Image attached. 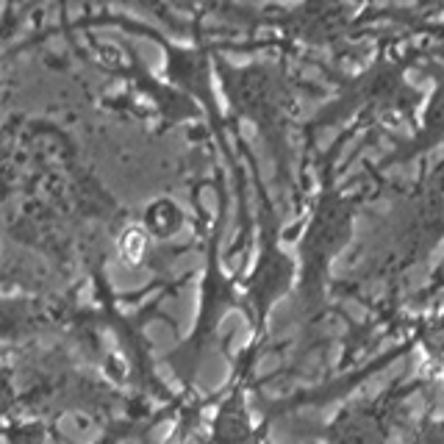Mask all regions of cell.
<instances>
[{"mask_svg":"<svg viewBox=\"0 0 444 444\" xmlns=\"http://www.w3.org/2000/svg\"><path fill=\"white\" fill-rule=\"evenodd\" d=\"M292 284V261L275 250V242L267 239L261 258L247 281V305L258 317V322L267 317V308L284 295Z\"/></svg>","mask_w":444,"mask_h":444,"instance_id":"obj_1","label":"cell"},{"mask_svg":"<svg viewBox=\"0 0 444 444\" xmlns=\"http://www.w3.org/2000/svg\"><path fill=\"white\" fill-rule=\"evenodd\" d=\"M211 442L214 444H261L258 442V431L250 425L242 389H233V391L222 400L220 411H217V417H214Z\"/></svg>","mask_w":444,"mask_h":444,"instance_id":"obj_2","label":"cell"},{"mask_svg":"<svg viewBox=\"0 0 444 444\" xmlns=\"http://www.w3.org/2000/svg\"><path fill=\"white\" fill-rule=\"evenodd\" d=\"M181 225H183V211L169 197L153 200L142 214V228L150 239H172L181 230Z\"/></svg>","mask_w":444,"mask_h":444,"instance_id":"obj_3","label":"cell"},{"mask_svg":"<svg viewBox=\"0 0 444 444\" xmlns=\"http://www.w3.org/2000/svg\"><path fill=\"white\" fill-rule=\"evenodd\" d=\"M39 322V308L31 300H0V339L22 336Z\"/></svg>","mask_w":444,"mask_h":444,"instance_id":"obj_4","label":"cell"},{"mask_svg":"<svg viewBox=\"0 0 444 444\" xmlns=\"http://www.w3.org/2000/svg\"><path fill=\"white\" fill-rule=\"evenodd\" d=\"M150 253V236L145 233L142 225H128L117 236V256L128 267H139Z\"/></svg>","mask_w":444,"mask_h":444,"instance_id":"obj_5","label":"cell"},{"mask_svg":"<svg viewBox=\"0 0 444 444\" xmlns=\"http://www.w3.org/2000/svg\"><path fill=\"white\" fill-rule=\"evenodd\" d=\"M20 405V386H17V375L11 367L0 364V419L8 417L14 408Z\"/></svg>","mask_w":444,"mask_h":444,"instance_id":"obj_6","label":"cell"},{"mask_svg":"<svg viewBox=\"0 0 444 444\" xmlns=\"http://www.w3.org/2000/svg\"><path fill=\"white\" fill-rule=\"evenodd\" d=\"M134 431H137L134 425H128V422H117V425H111V428H109V431H106V433H103V436H100L95 444H120V442H125Z\"/></svg>","mask_w":444,"mask_h":444,"instance_id":"obj_7","label":"cell"}]
</instances>
